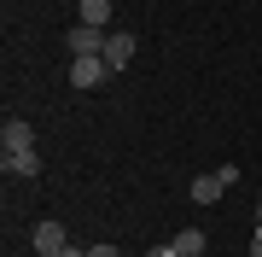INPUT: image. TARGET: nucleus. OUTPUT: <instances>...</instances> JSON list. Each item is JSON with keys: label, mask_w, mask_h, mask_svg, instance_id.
Listing matches in <instances>:
<instances>
[{"label": "nucleus", "mask_w": 262, "mask_h": 257, "mask_svg": "<svg viewBox=\"0 0 262 257\" xmlns=\"http://www.w3.org/2000/svg\"><path fill=\"white\" fill-rule=\"evenodd\" d=\"M0 164H6V175H41L35 129H29L24 117H6V123H0Z\"/></svg>", "instance_id": "f257e3e1"}, {"label": "nucleus", "mask_w": 262, "mask_h": 257, "mask_svg": "<svg viewBox=\"0 0 262 257\" xmlns=\"http://www.w3.org/2000/svg\"><path fill=\"white\" fill-rule=\"evenodd\" d=\"M105 29H94V24H76L70 35H64V47H70V58H105Z\"/></svg>", "instance_id": "f03ea898"}, {"label": "nucleus", "mask_w": 262, "mask_h": 257, "mask_svg": "<svg viewBox=\"0 0 262 257\" xmlns=\"http://www.w3.org/2000/svg\"><path fill=\"white\" fill-rule=\"evenodd\" d=\"M105 76H111L105 58H70V88H99Z\"/></svg>", "instance_id": "7ed1b4c3"}, {"label": "nucleus", "mask_w": 262, "mask_h": 257, "mask_svg": "<svg viewBox=\"0 0 262 257\" xmlns=\"http://www.w3.org/2000/svg\"><path fill=\"white\" fill-rule=\"evenodd\" d=\"M105 65H111V70H128L134 65V35H128V29H111V41H105Z\"/></svg>", "instance_id": "20e7f679"}, {"label": "nucleus", "mask_w": 262, "mask_h": 257, "mask_svg": "<svg viewBox=\"0 0 262 257\" xmlns=\"http://www.w3.org/2000/svg\"><path fill=\"white\" fill-rule=\"evenodd\" d=\"M187 193H192V205H215V199L227 193V181L210 170V175H192V187H187Z\"/></svg>", "instance_id": "39448f33"}, {"label": "nucleus", "mask_w": 262, "mask_h": 257, "mask_svg": "<svg viewBox=\"0 0 262 257\" xmlns=\"http://www.w3.org/2000/svg\"><path fill=\"white\" fill-rule=\"evenodd\" d=\"M64 222H35V251H64Z\"/></svg>", "instance_id": "423d86ee"}, {"label": "nucleus", "mask_w": 262, "mask_h": 257, "mask_svg": "<svg viewBox=\"0 0 262 257\" xmlns=\"http://www.w3.org/2000/svg\"><path fill=\"white\" fill-rule=\"evenodd\" d=\"M169 246H175V257H204V246H210V240H204V228H181Z\"/></svg>", "instance_id": "0eeeda50"}, {"label": "nucleus", "mask_w": 262, "mask_h": 257, "mask_svg": "<svg viewBox=\"0 0 262 257\" xmlns=\"http://www.w3.org/2000/svg\"><path fill=\"white\" fill-rule=\"evenodd\" d=\"M76 12H82L76 24H94V29H105V24H111V0H82Z\"/></svg>", "instance_id": "6e6552de"}, {"label": "nucleus", "mask_w": 262, "mask_h": 257, "mask_svg": "<svg viewBox=\"0 0 262 257\" xmlns=\"http://www.w3.org/2000/svg\"><path fill=\"white\" fill-rule=\"evenodd\" d=\"M88 257H122V251L111 246V240H105V246H88Z\"/></svg>", "instance_id": "1a4fd4ad"}, {"label": "nucleus", "mask_w": 262, "mask_h": 257, "mask_svg": "<svg viewBox=\"0 0 262 257\" xmlns=\"http://www.w3.org/2000/svg\"><path fill=\"white\" fill-rule=\"evenodd\" d=\"M146 257H175V246H146Z\"/></svg>", "instance_id": "9d476101"}, {"label": "nucleus", "mask_w": 262, "mask_h": 257, "mask_svg": "<svg viewBox=\"0 0 262 257\" xmlns=\"http://www.w3.org/2000/svg\"><path fill=\"white\" fill-rule=\"evenodd\" d=\"M58 257H88V246H64V251H58Z\"/></svg>", "instance_id": "9b49d317"}, {"label": "nucleus", "mask_w": 262, "mask_h": 257, "mask_svg": "<svg viewBox=\"0 0 262 257\" xmlns=\"http://www.w3.org/2000/svg\"><path fill=\"white\" fill-rule=\"evenodd\" d=\"M251 257H262V228H256V234H251Z\"/></svg>", "instance_id": "f8f14e48"}, {"label": "nucleus", "mask_w": 262, "mask_h": 257, "mask_svg": "<svg viewBox=\"0 0 262 257\" xmlns=\"http://www.w3.org/2000/svg\"><path fill=\"white\" fill-rule=\"evenodd\" d=\"M256 228H262V199H256Z\"/></svg>", "instance_id": "ddd939ff"}, {"label": "nucleus", "mask_w": 262, "mask_h": 257, "mask_svg": "<svg viewBox=\"0 0 262 257\" xmlns=\"http://www.w3.org/2000/svg\"><path fill=\"white\" fill-rule=\"evenodd\" d=\"M35 257H58V251H35Z\"/></svg>", "instance_id": "4468645a"}]
</instances>
